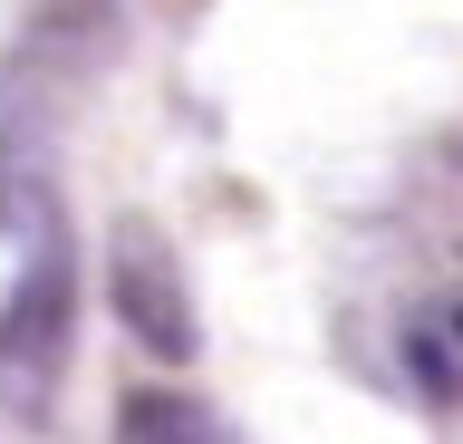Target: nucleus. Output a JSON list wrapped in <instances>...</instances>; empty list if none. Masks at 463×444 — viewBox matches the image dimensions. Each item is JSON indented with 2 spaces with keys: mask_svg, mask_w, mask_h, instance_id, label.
Returning a JSON list of instances; mask_svg holds the SVG:
<instances>
[{
  "mask_svg": "<svg viewBox=\"0 0 463 444\" xmlns=\"http://www.w3.org/2000/svg\"><path fill=\"white\" fill-rule=\"evenodd\" d=\"M116 444H232V435H222V415H203L194 396L136 386V396L116 406Z\"/></svg>",
  "mask_w": 463,
  "mask_h": 444,
  "instance_id": "7ed1b4c3",
  "label": "nucleus"
},
{
  "mask_svg": "<svg viewBox=\"0 0 463 444\" xmlns=\"http://www.w3.org/2000/svg\"><path fill=\"white\" fill-rule=\"evenodd\" d=\"M68 328H78V251L58 232V213L29 222V261L0 299V406L49 415L58 377H68Z\"/></svg>",
  "mask_w": 463,
  "mask_h": 444,
  "instance_id": "f257e3e1",
  "label": "nucleus"
},
{
  "mask_svg": "<svg viewBox=\"0 0 463 444\" xmlns=\"http://www.w3.org/2000/svg\"><path fill=\"white\" fill-rule=\"evenodd\" d=\"M107 299H116V319L136 328L145 357H165V367L194 357V299H184V270H174V251L145 232V222L116 232V251H107Z\"/></svg>",
  "mask_w": 463,
  "mask_h": 444,
  "instance_id": "f03ea898",
  "label": "nucleus"
}]
</instances>
